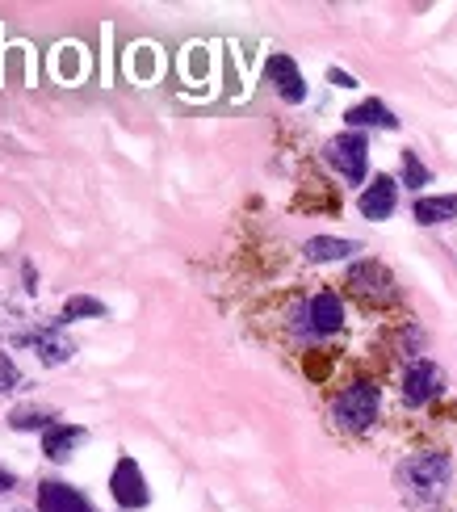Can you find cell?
<instances>
[{
  "mask_svg": "<svg viewBox=\"0 0 457 512\" xmlns=\"http://www.w3.org/2000/svg\"><path fill=\"white\" fill-rule=\"evenodd\" d=\"M449 475H453L449 454H441V450H424V454L407 458V462L399 466V487H403V496H407V500L432 504V500H441V496H445Z\"/></svg>",
  "mask_w": 457,
  "mask_h": 512,
  "instance_id": "cell-1",
  "label": "cell"
},
{
  "mask_svg": "<svg viewBox=\"0 0 457 512\" xmlns=\"http://www.w3.org/2000/svg\"><path fill=\"white\" fill-rule=\"evenodd\" d=\"M378 403H382V395H378L374 382H353V387H344L336 395L332 416H336L340 429L361 433V429H369V424L378 420Z\"/></svg>",
  "mask_w": 457,
  "mask_h": 512,
  "instance_id": "cell-2",
  "label": "cell"
},
{
  "mask_svg": "<svg viewBox=\"0 0 457 512\" xmlns=\"http://www.w3.org/2000/svg\"><path fill=\"white\" fill-rule=\"evenodd\" d=\"M348 290H353L357 298H365V303H395L399 298L395 277H390V269L378 265V261H357L353 269H348Z\"/></svg>",
  "mask_w": 457,
  "mask_h": 512,
  "instance_id": "cell-3",
  "label": "cell"
},
{
  "mask_svg": "<svg viewBox=\"0 0 457 512\" xmlns=\"http://www.w3.org/2000/svg\"><path fill=\"white\" fill-rule=\"evenodd\" d=\"M328 164L336 168L344 181H353V185L365 181V168H369V143H365V135H357V131L336 135L328 143Z\"/></svg>",
  "mask_w": 457,
  "mask_h": 512,
  "instance_id": "cell-4",
  "label": "cell"
},
{
  "mask_svg": "<svg viewBox=\"0 0 457 512\" xmlns=\"http://www.w3.org/2000/svg\"><path fill=\"white\" fill-rule=\"evenodd\" d=\"M445 391V374L437 361H411L407 374H403V399H407V408H424V403H432Z\"/></svg>",
  "mask_w": 457,
  "mask_h": 512,
  "instance_id": "cell-5",
  "label": "cell"
},
{
  "mask_svg": "<svg viewBox=\"0 0 457 512\" xmlns=\"http://www.w3.org/2000/svg\"><path fill=\"white\" fill-rule=\"evenodd\" d=\"M110 492L122 508H143L147 504V479H143L135 458H118L114 475H110Z\"/></svg>",
  "mask_w": 457,
  "mask_h": 512,
  "instance_id": "cell-6",
  "label": "cell"
},
{
  "mask_svg": "<svg viewBox=\"0 0 457 512\" xmlns=\"http://www.w3.org/2000/svg\"><path fill=\"white\" fill-rule=\"evenodd\" d=\"M265 76L273 80V89L281 93V101H290V105L307 101V84H302V76H298V63H294L290 55H269V63H265Z\"/></svg>",
  "mask_w": 457,
  "mask_h": 512,
  "instance_id": "cell-7",
  "label": "cell"
},
{
  "mask_svg": "<svg viewBox=\"0 0 457 512\" xmlns=\"http://www.w3.org/2000/svg\"><path fill=\"white\" fill-rule=\"evenodd\" d=\"M395 202H399V185H395V177H374L365 185V194L357 198V206H361V215L365 219H390L395 215Z\"/></svg>",
  "mask_w": 457,
  "mask_h": 512,
  "instance_id": "cell-8",
  "label": "cell"
},
{
  "mask_svg": "<svg viewBox=\"0 0 457 512\" xmlns=\"http://www.w3.org/2000/svg\"><path fill=\"white\" fill-rule=\"evenodd\" d=\"M340 324H344V307H340V298L336 294H315L311 303H307V332H315V336H332V332H340Z\"/></svg>",
  "mask_w": 457,
  "mask_h": 512,
  "instance_id": "cell-9",
  "label": "cell"
},
{
  "mask_svg": "<svg viewBox=\"0 0 457 512\" xmlns=\"http://www.w3.org/2000/svg\"><path fill=\"white\" fill-rule=\"evenodd\" d=\"M38 512H93V504L68 483H38Z\"/></svg>",
  "mask_w": 457,
  "mask_h": 512,
  "instance_id": "cell-10",
  "label": "cell"
},
{
  "mask_svg": "<svg viewBox=\"0 0 457 512\" xmlns=\"http://www.w3.org/2000/svg\"><path fill=\"white\" fill-rule=\"evenodd\" d=\"M80 441H84V429H76V424H51V429L42 433V454L51 462H68Z\"/></svg>",
  "mask_w": 457,
  "mask_h": 512,
  "instance_id": "cell-11",
  "label": "cell"
},
{
  "mask_svg": "<svg viewBox=\"0 0 457 512\" xmlns=\"http://www.w3.org/2000/svg\"><path fill=\"white\" fill-rule=\"evenodd\" d=\"M30 345L38 349V357H42V366H63V361H68L76 349L68 345V340H63L55 328H42V332H34V336H26Z\"/></svg>",
  "mask_w": 457,
  "mask_h": 512,
  "instance_id": "cell-12",
  "label": "cell"
},
{
  "mask_svg": "<svg viewBox=\"0 0 457 512\" xmlns=\"http://www.w3.org/2000/svg\"><path fill=\"white\" fill-rule=\"evenodd\" d=\"M302 252H307V261H344V256H353V252H361L357 248V240H336V236H315V240H307L302 244Z\"/></svg>",
  "mask_w": 457,
  "mask_h": 512,
  "instance_id": "cell-13",
  "label": "cell"
},
{
  "mask_svg": "<svg viewBox=\"0 0 457 512\" xmlns=\"http://www.w3.org/2000/svg\"><path fill=\"white\" fill-rule=\"evenodd\" d=\"M416 223H424V227H437V223H449V219H457V194H441V198H420L416 202Z\"/></svg>",
  "mask_w": 457,
  "mask_h": 512,
  "instance_id": "cell-14",
  "label": "cell"
},
{
  "mask_svg": "<svg viewBox=\"0 0 457 512\" xmlns=\"http://www.w3.org/2000/svg\"><path fill=\"white\" fill-rule=\"evenodd\" d=\"M344 122H348V126H382V131H395V126H399V118L390 114L382 101H361V105H353V110L344 114Z\"/></svg>",
  "mask_w": 457,
  "mask_h": 512,
  "instance_id": "cell-15",
  "label": "cell"
},
{
  "mask_svg": "<svg viewBox=\"0 0 457 512\" xmlns=\"http://www.w3.org/2000/svg\"><path fill=\"white\" fill-rule=\"evenodd\" d=\"M51 420H55V412H51V408H34V403H30V408H17V412L9 416V424H13L17 433H34V429L47 433Z\"/></svg>",
  "mask_w": 457,
  "mask_h": 512,
  "instance_id": "cell-16",
  "label": "cell"
},
{
  "mask_svg": "<svg viewBox=\"0 0 457 512\" xmlns=\"http://www.w3.org/2000/svg\"><path fill=\"white\" fill-rule=\"evenodd\" d=\"M101 315H105V303H97L89 294H76L63 303V319H101Z\"/></svg>",
  "mask_w": 457,
  "mask_h": 512,
  "instance_id": "cell-17",
  "label": "cell"
},
{
  "mask_svg": "<svg viewBox=\"0 0 457 512\" xmlns=\"http://www.w3.org/2000/svg\"><path fill=\"white\" fill-rule=\"evenodd\" d=\"M403 181L411 185V189H416V185H428L432 177H428V168L416 160V152H403Z\"/></svg>",
  "mask_w": 457,
  "mask_h": 512,
  "instance_id": "cell-18",
  "label": "cell"
},
{
  "mask_svg": "<svg viewBox=\"0 0 457 512\" xmlns=\"http://www.w3.org/2000/svg\"><path fill=\"white\" fill-rule=\"evenodd\" d=\"M21 387V370L13 366V357L9 353H0V395H9Z\"/></svg>",
  "mask_w": 457,
  "mask_h": 512,
  "instance_id": "cell-19",
  "label": "cell"
},
{
  "mask_svg": "<svg viewBox=\"0 0 457 512\" xmlns=\"http://www.w3.org/2000/svg\"><path fill=\"white\" fill-rule=\"evenodd\" d=\"M328 80L336 84V89H357V80L348 76V72H340V68H332V72H328Z\"/></svg>",
  "mask_w": 457,
  "mask_h": 512,
  "instance_id": "cell-20",
  "label": "cell"
},
{
  "mask_svg": "<svg viewBox=\"0 0 457 512\" xmlns=\"http://www.w3.org/2000/svg\"><path fill=\"white\" fill-rule=\"evenodd\" d=\"M13 483H17V479L5 471V466H0V496H5V492H13Z\"/></svg>",
  "mask_w": 457,
  "mask_h": 512,
  "instance_id": "cell-21",
  "label": "cell"
}]
</instances>
